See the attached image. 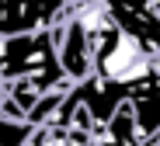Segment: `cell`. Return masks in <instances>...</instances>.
I'll list each match as a JSON object with an SVG mask.
<instances>
[{
    "label": "cell",
    "instance_id": "3957f363",
    "mask_svg": "<svg viewBox=\"0 0 160 146\" xmlns=\"http://www.w3.org/2000/svg\"><path fill=\"white\" fill-rule=\"evenodd\" d=\"M70 0H0V38L52 28L66 18Z\"/></svg>",
    "mask_w": 160,
    "mask_h": 146
},
{
    "label": "cell",
    "instance_id": "277c9868",
    "mask_svg": "<svg viewBox=\"0 0 160 146\" xmlns=\"http://www.w3.org/2000/svg\"><path fill=\"white\" fill-rule=\"evenodd\" d=\"M52 35V45H56V59H59V70L70 83H80L91 77V35L80 28L77 21L63 18L59 24L49 28Z\"/></svg>",
    "mask_w": 160,
    "mask_h": 146
},
{
    "label": "cell",
    "instance_id": "9c48e42d",
    "mask_svg": "<svg viewBox=\"0 0 160 146\" xmlns=\"http://www.w3.org/2000/svg\"><path fill=\"white\" fill-rule=\"evenodd\" d=\"M146 4H150V11L157 14V21H160V0H146Z\"/></svg>",
    "mask_w": 160,
    "mask_h": 146
},
{
    "label": "cell",
    "instance_id": "8992f818",
    "mask_svg": "<svg viewBox=\"0 0 160 146\" xmlns=\"http://www.w3.org/2000/svg\"><path fill=\"white\" fill-rule=\"evenodd\" d=\"M132 108V125H136V139H153L160 136V70L150 83H143L136 94L129 98Z\"/></svg>",
    "mask_w": 160,
    "mask_h": 146
},
{
    "label": "cell",
    "instance_id": "5b68a950",
    "mask_svg": "<svg viewBox=\"0 0 160 146\" xmlns=\"http://www.w3.org/2000/svg\"><path fill=\"white\" fill-rule=\"evenodd\" d=\"M104 11H108V21L115 28H122L125 35H132L146 52H160V21L150 11L146 0H101Z\"/></svg>",
    "mask_w": 160,
    "mask_h": 146
},
{
    "label": "cell",
    "instance_id": "7a4b0ae2",
    "mask_svg": "<svg viewBox=\"0 0 160 146\" xmlns=\"http://www.w3.org/2000/svg\"><path fill=\"white\" fill-rule=\"evenodd\" d=\"M0 80L4 83H11V80H35L42 91L66 83L49 28L0 38Z\"/></svg>",
    "mask_w": 160,
    "mask_h": 146
},
{
    "label": "cell",
    "instance_id": "8fae6325",
    "mask_svg": "<svg viewBox=\"0 0 160 146\" xmlns=\"http://www.w3.org/2000/svg\"><path fill=\"white\" fill-rule=\"evenodd\" d=\"M153 59H157V70H160V52H157V56H153Z\"/></svg>",
    "mask_w": 160,
    "mask_h": 146
},
{
    "label": "cell",
    "instance_id": "30bf717a",
    "mask_svg": "<svg viewBox=\"0 0 160 146\" xmlns=\"http://www.w3.org/2000/svg\"><path fill=\"white\" fill-rule=\"evenodd\" d=\"M4 94H7V91H4V83H0V101H4Z\"/></svg>",
    "mask_w": 160,
    "mask_h": 146
},
{
    "label": "cell",
    "instance_id": "52a82bcc",
    "mask_svg": "<svg viewBox=\"0 0 160 146\" xmlns=\"http://www.w3.org/2000/svg\"><path fill=\"white\" fill-rule=\"evenodd\" d=\"M4 91H7V101H14L24 115H28L32 104H35L38 94H42V87H38L35 80H11V83H4Z\"/></svg>",
    "mask_w": 160,
    "mask_h": 146
},
{
    "label": "cell",
    "instance_id": "ba28073f",
    "mask_svg": "<svg viewBox=\"0 0 160 146\" xmlns=\"http://www.w3.org/2000/svg\"><path fill=\"white\" fill-rule=\"evenodd\" d=\"M132 146H160V136H153V139H136Z\"/></svg>",
    "mask_w": 160,
    "mask_h": 146
},
{
    "label": "cell",
    "instance_id": "6da1fadb",
    "mask_svg": "<svg viewBox=\"0 0 160 146\" xmlns=\"http://www.w3.org/2000/svg\"><path fill=\"white\" fill-rule=\"evenodd\" d=\"M91 73L108 80V83L125 87L132 98L143 83H150L157 77V59L132 35L108 24L98 35H91Z\"/></svg>",
    "mask_w": 160,
    "mask_h": 146
}]
</instances>
